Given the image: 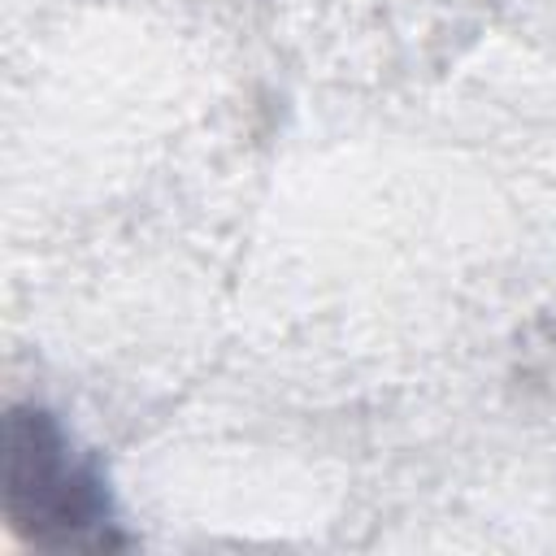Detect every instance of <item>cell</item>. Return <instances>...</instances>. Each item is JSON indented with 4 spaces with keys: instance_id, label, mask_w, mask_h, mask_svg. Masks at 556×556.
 <instances>
[{
    "instance_id": "1",
    "label": "cell",
    "mask_w": 556,
    "mask_h": 556,
    "mask_svg": "<svg viewBox=\"0 0 556 556\" xmlns=\"http://www.w3.org/2000/svg\"><path fill=\"white\" fill-rule=\"evenodd\" d=\"M4 517L30 547L74 552L117 543L104 473L48 408L17 404L4 417Z\"/></svg>"
}]
</instances>
